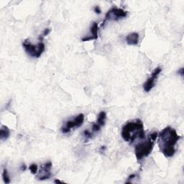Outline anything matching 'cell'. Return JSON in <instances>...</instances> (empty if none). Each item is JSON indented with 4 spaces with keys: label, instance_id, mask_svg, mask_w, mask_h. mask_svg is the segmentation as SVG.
Segmentation results:
<instances>
[{
    "label": "cell",
    "instance_id": "obj_1",
    "mask_svg": "<svg viewBox=\"0 0 184 184\" xmlns=\"http://www.w3.org/2000/svg\"><path fill=\"white\" fill-rule=\"evenodd\" d=\"M158 144L160 152L165 157H173L176 153V144L181 138L176 130L171 126H167L160 131L158 134Z\"/></svg>",
    "mask_w": 184,
    "mask_h": 184
},
{
    "label": "cell",
    "instance_id": "obj_2",
    "mask_svg": "<svg viewBox=\"0 0 184 184\" xmlns=\"http://www.w3.org/2000/svg\"><path fill=\"white\" fill-rule=\"evenodd\" d=\"M121 135L125 142L131 144L136 139H144L146 136L143 122L139 119L129 121L123 125Z\"/></svg>",
    "mask_w": 184,
    "mask_h": 184
},
{
    "label": "cell",
    "instance_id": "obj_3",
    "mask_svg": "<svg viewBox=\"0 0 184 184\" xmlns=\"http://www.w3.org/2000/svg\"><path fill=\"white\" fill-rule=\"evenodd\" d=\"M158 134L157 132H153L148 137L141 139L142 141L135 145L134 154L137 160L144 159L152 153L155 146V143L158 138Z\"/></svg>",
    "mask_w": 184,
    "mask_h": 184
},
{
    "label": "cell",
    "instance_id": "obj_4",
    "mask_svg": "<svg viewBox=\"0 0 184 184\" xmlns=\"http://www.w3.org/2000/svg\"><path fill=\"white\" fill-rule=\"evenodd\" d=\"M22 46L27 55L30 57L35 58L40 57L45 50V45L43 41L39 42L38 44L34 45L28 40H25L22 43Z\"/></svg>",
    "mask_w": 184,
    "mask_h": 184
},
{
    "label": "cell",
    "instance_id": "obj_5",
    "mask_svg": "<svg viewBox=\"0 0 184 184\" xmlns=\"http://www.w3.org/2000/svg\"><path fill=\"white\" fill-rule=\"evenodd\" d=\"M84 122V115L79 114L76 117L69 120L66 122L64 125H63L60 131L64 134H68L72 130L77 129L83 124Z\"/></svg>",
    "mask_w": 184,
    "mask_h": 184
},
{
    "label": "cell",
    "instance_id": "obj_6",
    "mask_svg": "<svg viewBox=\"0 0 184 184\" xmlns=\"http://www.w3.org/2000/svg\"><path fill=\"white\" fill-rule=\"evenodd\" d=\"M127 15V12L123 10L122 8L116 7H113L110 10H109L105 15V19L103 21V25L105 24L107 21H118L122 20L123 18L126 17Z\"/></svg>",
    "mask_w": 184,
    "mask_h": 184
},
{
    "label": "cell",
    "instance_id": "obj_7",
    "mask_svg": "<svg viewBox=\"0 0 184 184\" xmlns=\"http://www.w3.org/2000/svg\"><path fill=\"white\" fill-rule=\"evenodd\" d=\"M162 72V68L160 67H157L154 71L151 73L150 77L148 78V80L145 81V83L143 85L144 91L145 92H150L151 90L153 89L155 87V81L157 80L158 76L160 75V73Z\"/></svg>",
    "mask_w": 184,
    "mask_h": 184
},
{
    "label": "cell",
    "instance_id": "obj_8",
    "mask_svg": "<svg viewBox=\"0 0 184 184\" xmlns=\"http://www.w3.org/2000/svg\"><path fill=\"white\" fill-rule=\"evenodd\" d=\"M52 163L50 161H48L45 163V164L42 165L40 166V169L37 175L36 178L39 181H45L48 180L52 176L50 170L52 168Z\"/></svg>",
    "mask_w": 184,
    "mask_h": 184
},
{
    "label": "cell",
    "instance_id": "obj_9",
    "mask_svg": "<svg viewBox=\"0 0 184 184\" xmlns=\"http://www.w3.org/2000/svg\"><path fill=\"white\" fill-rule=\"evenodd\" d=\"M98 32H99V27H98V23L96 22H94L91 25L90 27V31L88 35L83 38L81 39L82 41H90L93 40H97L98 39Z\"/></svg>",
    "mask_w": 184,
    "mask_h": 184
},
{
    "label": "cell",
    "instance_id": "obj_10",
    "mask_svg": "<svg viewBox=\"0 0 184 184\" xmlns=\"http://www.w3.org/2000/svg\"><path fill=\"white\" fill-rule=\"evenodd\" d=\"M126 42L129 45H136L139 42V34L137 32H131L126 37Z\"/></svg>",
    "mask_w": 184,
    "mask_h": 184
},
{
    "label": "cell",
    "instance_id": "obj_11",
    "mask_svg": "<svg viewBox=\"0 0 184 184\" xmlns=\"http://www.w3.org/2000/svg\"><path fill=\"white\" fill-rule=\"evenodd\" d=\"M10 135V130L7 126H2L0 129V139L2 141H4L9 138Z\"/></svg>",
    "mask_w": 184,
    "mask_h": 184
},
{
    "label": "cell",
    "instance_id": "obj_12",
    "mask_svg": "<svg viewBox=\"0 0 184 184\" xmlns=\"http://www.w3.org/2000/svg\"><path fill=\"white\" fill-rule=\"evenodd\" d=\"M106 120V113L105 111H102L99 114V115H98L97 123L99 125V126L103 127L105 125Z\"/></svg>",
    "mask_w": 184,
    "mask_h": 184
},
{
    "label": "cell",
    "instance_id": "obj_13",
    "mask_svg": "<svg viewBox=\"0 0 184 184\" xmlns=\"http://www.w3.org/2000/svg\"><path fill=\"white\" fill-rule=\"evenodd\" d=\"M2 178H3L4 182L5 183H10V176H9L7 170V168H5V167H4V168L3 169V172H2Z\"/></svg>",
    "mask_w": 184,
    "mask_h": 184
},
{
    "label": "cell",
    "instance_id": "obj_14",
    "mask_svg": "<svg viewBox=\"0 0 184 184\" xmlns=\"http://www.w3.org/2000/svg\"><path fill=\"white\" fill-rule=\"evenodd\" d=\"M83 136L87 140V139H90L93 137V132H90L89 130H85L83 132Z\"/></svg>",
    "mask_w": 184,
    "mask_h": 184
},
{
    "label": "cell",
    "instance_id": "obj_15",
    "mask_svg": "<svg viewBox=\"0 0 184 184\" xmlns=\"http://www.w3.org/2000/svg\"><path fill=\"white\" fill-rule=\"evenodd\" d=\"M29 170L30 171V172H31L32 174H36V173H38V167L36 164L32 163L29 166Z\"/></svg>",
    "mask_w": 184,
    "mask_h": 184
},
{
    "label": "cell",
    "instance_id": "obj_16",
    "mask_svg": "<svg viewBox=\"0 0 184 184\" xmlns=\"http://www.w3.org/2000/svg\"><path fill=\"white\" fill-rule=\"evenodd\" d=\"M101 127L99 126V125L97 124V123H94L92 125V132H97L100 131V130H101Z\"/></svg>",
    "mask_w": 184,
    "mask_h": 184
},
{
    "label": "cell",
    "instance_id": "obj_17",
    "mask_svg": "<svg viewBox=\"0 0 184 184\" xmlns=\"http://www.w3.org/2000/svg\"><path fill=\"white\" fill-rule=\"evenodd\" d=\"M50 32V29H48V28L45 29V30H44V32H43V34L41 35L40 37V38L41 40L43 39L44 37L46 36V35H48L49 34V32Z\"/></svg>",
    "mask_w": 184,
    "mask_h": 184
},
{
    "label": "cell",
    "instance_id": "obj_18",
    "mask_svg": "<svg viewBox=\"0 0 184 184\" xmlns=\"http://www.w3.org/2000/svg\"><path fill=\"white\" fill-rule=\"evenodd\" d=\"M94 12L97 14H101V10L99 6H96V7H94Z\"/></svg>",
    "mask_w": 184,
    "mask_h": 184
},
{
    "label": "cell",
    "instance_id": "obj_19",
    "mask_svg": "<svg viewBox=\"0 0 184 184\" xmlns=\"http://www.w3.org/2000/svg\"><path fill=\"white\" fill-rule=\"evenodd\" d=\"M135 176H136V174H131V175H130V176L127 178V181L126 183H130V181L131 180V179H133V178H135Z\"/></svg>",
    "mask_w": 184,
    "mask_h": 184
},
{
    "label": "cell",
    "instance_id": "obj_20",
    "mask_svg": "<svg viewBox=\"0 0 184 184\" xmlns=\"http://www.w3.org/2000/svg\"><path fill=\"white\" fill-rule=\"evenodd\" d=\"M21 171H25V170H26V168H27V167H26V165H25V164H22V165H21Z\"/></svg>",
    "mask_w": 184,
    "mask_h": 184
},
{
    "label": "cell",
    "instance_id": "obj_21",
    "mask_svg": "<svg viewBox=\"0 0 184 184\" xmlns=\"http://www.w3.org/2000/svg\"><path fill=\"white\" fill-rule=\"evenodd\" d=\"M178 73L181 74V76H183V68H180V70L178 71Z\"/></svg>",
    "mask_w": 184,
    "mask_h": 184
},
{
    "label": "cell",
    "instance_id": "obj_22",
    "mask_svg": "<svg viewBox=\"0 0 184 184\" xmlns=\"http://www.w3.org/2000/svg\"><path fill=\"white\" fill-rule=\"evenodd\" d=\"M54 182H55V183H63L62 181H60V180H58V179H56V180H55V181H54Z\"/></svg>",
    "mask_w": 184,
    "mask_h": 184
}]
</instances>
